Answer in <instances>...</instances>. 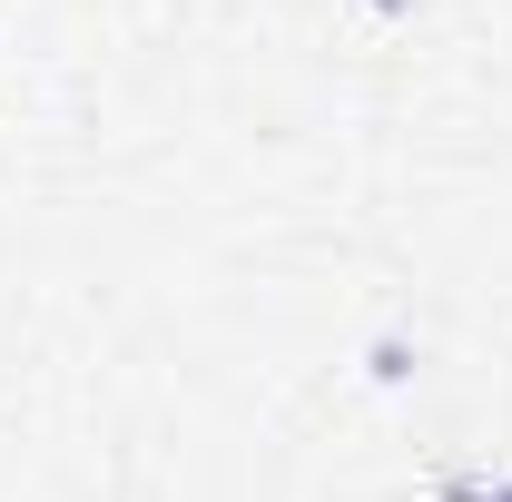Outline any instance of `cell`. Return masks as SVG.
Segmentation results:
<instances>
[{
	"mask_svg": "<svg viewBox=\"0 0 512 502\" xmlns=\"http://www.w3.org/2000/svg\"><path fill=\"white\" fill-rule=\"evenodd\" d=\"M493 502H512V483H493Z\"/></svg>",
	"mask_w": 512,
	"mask_h": 502,
	"instance_id": "6da1fadb",
	"label": "cell"
}]
</instances>
